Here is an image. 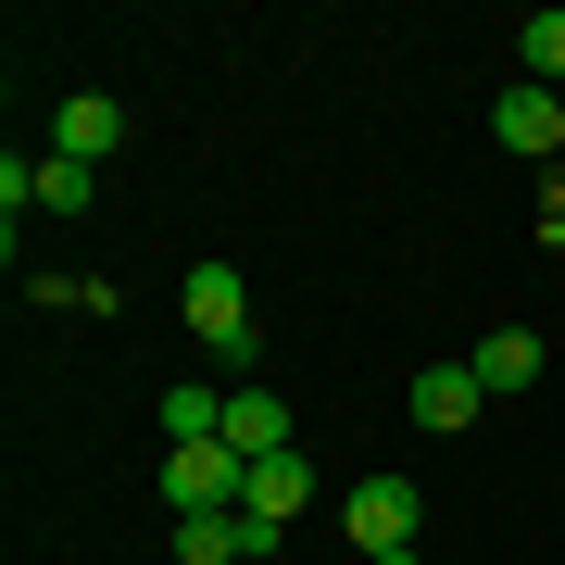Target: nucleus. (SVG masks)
Returning a JSON list of instances; mask_svg holds the SVG:
<instances>
[{
  "instance_id": "nucleus-5",
  "label": "nucleus",
  "mask_w": 565,
  "mask_h": 565,
  "mask_svg": "<svg viewBox=\"0 0 565 565\" xmlns=\"http://www.w3.org/2000/svg\"><path fill=\"white\" fill-rule=\"evenodd\" d=\"M478 415H490L478 364H415V427H427V440H465Z\"/></svg>"
},
{
  "instance_id": "nucleus-9",
  "label": "nucleus",
  "mask_w": 565,
  "mask_h": 565,
  "mask_svg": "<svg viewBox=\"0 0 565 565\" xmlns=\"http://www.w3.org/2000/svg\"><path fill=\"white\" fill-rule=\"evenodd\" d=\"M465 364H478V390H490V403H515V390H541V364H553V352L527 340V327H490Z\"/></svg>"
},
{
  "instance_id": "nucleus-1",
  "label": "nucleus",
  "mask_w": 565,
  "mask_h": 565,
  "mask_svg": "<svg viewBox=\"0 0 565 565\" xmlns=\"http://www.w3.org/2000/svg\"><path fill=\"white\" fill-rule=\"evenodd\" d=\"M177 315H189V340H202V364H214V377H226V390H252V364H264V340H252V289L226 277V264H189Z\"/></svg>"
},
{
  "instance_id": "nucleus-11",
  "label": "nucleus",
  "mask_w": 565,
  "mask_h": 565,
  "mask_svg": "<svg viewBox=\"0 0 565 565\" xmlns=\"http://www.w3.org/2000/svg\"><path fill=\"white\" fill-rule=\"evenodd\" d=\"M163 440H226V377H177V390H163Z\"/></svg>"
},
{
  "instance_id": "nucleus-2",
  "label": "nucleus",
  "mask_w": 565,
  "mask_h": 565,
  "mask_svg": "<svg viewBox=\"0 0 565 565\" xmlns=\"http://www.w3.org/2000/svg\"><path fill=\"white\" fill-rule=\"evenodd\" d=\"M415 527H427V490L415 478H352V503H340V541L377 565V553H415Z\"/></svg>"
},
{
  "instance_id": "nucleus-3",
  "label": "nucleus",
  "mask_w": 565,
  "mask_h": 565,
  "mask_svg": "<svg viewBox=\"0 0 565 565\" xmlns=\"http://www.w3.org/2000/svg\"><path fill=\"white\" fill-rule=\"evenodd\" d=\"M239 478H252V465L226 452V440H189V452H163V503H177V515H239Z\"/></svg>"
},
{
  "instance_id": "nucleus-13",
  "label": "nucleus",
  "mask_w": 565,
  "mask_h": 565,
  "mask_svg": "<svg viewBox=\"0 0 565 565\" xmlns=\"http://www.w3.org/2000/svg\"><path fill=\"white\" fill-rule=\"evenodd\" d=\"M527 88H565V13H527Z\"/></svg>"
},
{
  "instance_id": "nucleus-4",
  "label": "nucleus",
  "mask_w": 565,
  "mask_h": 565,
  "mask_svg": "<svg viewBox=\"0 0 565 565\" xmlns=\"http://www.w3.org/2000/svg\"><path fill=\"white\" fill-rule=\"evenodd\" d=\"M490 139H503L515 163H565V88H503V102H490Z\"/></svg>"
},
{
  "instance_id": "nucleus-14",
  "label": "nucleus",
  "mask_w": 565,
  "mask_h": 565,
  "mask_svg": "<svg viewBox=\"0 0 565 565\" xmlns=\"http://www.w3.org/2000/svg\"><path fill=\"white\" fill-rule=\"evenodd\" d=\"M541 226L565 239V163H541Z\"/></svg>"
},
{
  "instance_id": "nucleus-12",
  "label": "nucleus",
  "mask_w": 565,
  "mask_h": 565,
  "mask_svg": "<svg viewBox=\"0 0 565 565\" xmlns=\"http://www.w3.org/2000/svg\"><path fill=\"white\" fill-rule=\"evenodd\" d=\"M88 202H102V177H88V163H39V214H88Z\"/></svg>"
},
{
  "instance_id": "nucleus-10",
  "label": "nucleus",
  "mask_w": 565,
  "mask_h": 565,
  "mask_svg": "<svg viewBox=\"0 0 565 565\" xmlns=\"http://www.w3.org/2000/svg\"><path fill=\"white\" fill-rule=\"evenodd\" d=\"M226 452H239V465H264V452H289V403H277V390H226Z\"/></svg>"
},
{
  "instance_id": "nucleus-6",
  "label": "nucleus",
  "mask_w": 565,
  "mask_h": 565,
  "mask_svg": "<svg viewBox=\"0 0 565 565\" xmlns=\"http://www.w3.org/2000/svg\"><path fill=\"white\" fill-rule=\"evenodd\" d=\"M51 151H63V163H88V177H102V163L126 151V102H102V88H76V102L51 114Z\"/></svg>"
},
{
  "instance_id": "nucleus-8",
  "label": "nucleus",
  "mask_w": 565,
  "mask_h": 565,
  "mask_svg": "<svg viewBox=\"0 0 565 565\" xmlns=\"http://www.w3.org/2000/svg\"><path fill=\"white\" fill-rule=\"evenodd\" d=\"M302 503H315V465H302V452H264L252 478H239V515H264V527H289Z\"/></svg>"
},
{
  "instance_id": "nucleus-7",
  "label": "nucleus",
  "mask_w": 565,
  "mask_h": 565,
  "mask_svg": "<svg viewBox=\"0 0 565 565\" xmlns=\"http://www.w3.org/2000/svg\"><path fill=\"white\" fill-rule=\"evenodd\" d=\"M277 527L264 515H177V565H264Z\"/></svg>"
},
{
  "instance_id": "nucleus-15",
  "label": "nucleus",
  "mask_w": 565,
  "mask_h": 565,
  "mask_svg": "<svg viewBox=\"0 0 565 565\" xmlns=\"http://www.w3.org/2000/svg\"><path fill=\"white\" fill-rule=\"evenodd\" d=\"M377 565H427V553H377Z\"/></svg>"
}]
</instances>
